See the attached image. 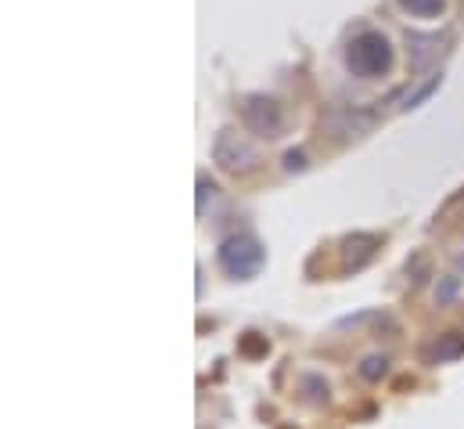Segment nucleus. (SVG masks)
Listing matches in <instances>:
<instances>
[{"label":"nucleus","instance_id":"nucleus-1","mask_svg":"<svg viewBox=\"0 0 464 429\" xmlns=\"http://www.w3.org/2000/svg\"><path fill=\"white\" fill-rule=\"evenodd\" d=\"M346 65H349L356 76H363V79L386 76V72L393 69V47H389V40H386L382 33L367 29V33L353 37V44H349V51H346Z\"/></svg>","mask_w":464,"mask_h":429},{"label":"nucleus","instance_id":"nucleus-2","mask_svg":"<svg viewBox=\"0 0 464 429\" xmlns=\"http://www.w3.org/2000/svg\"><path fill=\"white\" fill-rule=\"evenodd\" d=\"M263 260H266L263 245H259L256 238H248V235L227 238V242L220 245V268H224L231 278H252V275H259Z\"/></svg>","mask_w":464,"mask_h":429},{"label":"nucleus","instance_id":"nucleus-3","mask_svg":"<svg viewBox=\"0 0 464 429\" xmlns=\"http://www.w3.org/2000/svg\"><path fill=\"white\" fill-rule=\"evenodd\" d=\"M216 162H220L224 169H231V174H245V169L256 166V152H252L238 134L224 130L220 141H216Z\"/></svg>","mask_w":464,"mask_h":429},{"label":"nucleus","instance_id":"nucleus-4","mask_svg":"<svg viewBox=\"0 0 464 429\" xmlns=\"http://www.w3.org/2000/svg\"><path fill=\"white\" fill-rule=\"evenodd\" d=\"M245 123L256 130V134H263V137H277L281 134V109H277V102H270V98H248L245 102Z\"/></svg>","mask_w":464,"mask_h":429},{"label":"nucleus","instance_id":"nucleus-5","mask_svg":"<svg viewBox=\"0 0 464 429\" xmlns=\"http://www.w3.org/2000/svg\"><path fill=\"white\" fill-rule=\"evenodd\" d=\"M407 44H411V62L414 65H428L432 58L443 54L446 37H407Z\"/></svg>","mask_w":464,"mask_h":429},{"label":"nucleus","instance_id":"nucleus-6","mask_svg":"<svg viewBox=\"0 0 464 429\" xmlns=\"http://www.w3.org/2000/svg\"><path fill=\"white\" fill-rule=\"evenodd\" d=\"M400 4H403L411 15H418V19H436V15L443 12L446 0H400Z\"/></svg>","mask_w":464,"mask_h":429},{"label":"nucleus","instance_id":"nucleus-7","mask_svg":"<svg viewBox=\"0 0 464 429\" xmlns=\"http://www.w3.org/2000/svg\"><path fill=\"white\" fill-rule=\"evenodd\" d=\"M285 166H289V169H303V166H306V155H303V152H289V155H285Z\"/></svg>","mask_w":464,"mask_h":429}]
</instances>
